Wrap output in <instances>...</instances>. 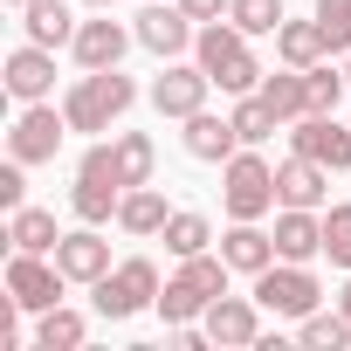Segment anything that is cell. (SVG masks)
Returning a JSON list of instances; mask_svg holds the SVG:
<instances>
[{"label":"cell","mask_w":351,"mask_h":351,"mask_svg":"<svg viewBox=\"0 0 351 351\" xmlns=\"http://www.w3.org/2000/svg\"><path fill=\"white\" fill-rule=\"evenodd\" d=\"M248 42H255V35H241L234 21H200V35H193V62L214 76V90H228V97L262 90V62H255Z\"/></svg>","instance_id":"6da1fadb"},{"label":"cell","mask_w":351,"mask_h":351,"mask_svg":"<svg viewBox=\"0 0 351 351\" xmlns=\"http://www.w3.org/2000/svg\"><path fill=\"white\" fill-rule=\"evenodd\" d=\"M228 255H186L180 262V276H165V289H158V317L180 330V324H200L207 317V303L214 296H228Z\"/></svg>","instance_id":"7a4b0ae2"},{"label":"cell","mask_w":351,"mask_h":351,"mask_svg":"<svg viewBox=\"0 0 351 351\" xmlns=\"http://www.w3.org/2000/svg\"><path fill=\"white\" fill-rule=\"evenodd\" d=\"M131 104H138V83H131L124 69H83V76L69 83V97H62L69 131H110Z\"/></svg>","instance_id":"3957f363"},{"label":"cell","mask_w":351,"mask_h":351,"mask_svg":"<svg viewBox=\"0 0 351 351\" xmlns=\"http://www.w3.org/2000/svg\"><path fill=\"white\" fill-rule=\"evenodd\" d=\"M158 262L152 255H131V262H117L110 276H97L90 282V303H97V317L104 324H124V317H138V310H158Z\"/></svg>","instance_id":"277c9868"},{"label":"cell","mask_w":351,"mask_h":351,"mask_svg":"<svg viewBox=\"0 0 351 351\" xmlns=\"http://www.w3.org/2000/svg\"><path fill=\"white\" fill-rule=\"evenodd\" d=\"M221 207H228V221H262V214L282 207V200H276V165H269L255 145H241V152L221 165Z\"/></svg>","instance_id":"5b68a950"},{"label":"cell","mask_w":351,"mask_h":351,"mask_svg":"<svg viewBox=\"0 0 351 351\" xmlns=\"http://www.w3.org/2000/svg\"><path fill=\"white\" fill-rule=\"evenodd\" d=\"M255 303L276 310V317H296V324H303L310 310H324V282L310 276V262H282V255H276V262L255 276Z\"/></svg>","instance_id":"8992f818"},{"label":"cell","mask_w":351,"mask_h":351,"mask_svg":"<svg viewBox=\"0 0 351 351\" xmlns=\"http://www.w3.org/2000/svg\"><path fill=\"white\" fill-rule=\"evenodd\" d=\"M62 289H69V276H62V262H56V255H28V248H14V255H8V296H14L28 317L56 310V303H62Z\"/></svg>","instance_id":"52a82bcc"},{"label":"cell","mask_w":351,"mask_h":351,"mask_svg":"<svg viewBox=\"0 0 351 351\" xmlns=\"http://www.w3.org/2000/svg\"><path fill=\"white\" fill-rule=\"evenodd\" d=\"M62 131H69V110H56V104H21V117H14V131H8V158L49 165V158L62 152Z\"/></svg>","instance_id":"ba28073f"},{"label":"cell","mask_w":351,"mask_h":351,"mask_svg":"<svg viewBox=\"0 0 351 351\" xmlns=\"http://www.w3.org/2000/svg\"><path fill=\"white\" fill-rule=\"evenodd\" d=\"M289 145H296L303 158L330 165V172H351V117H337V110H310V117H296V124H289Z\"/></svg>","instance_id":"9c48e42d"},{"label":"cell","mask_w":351,"mask_h":351,"mask_svg":"<svg viewBox=\"0 0 351 351\" xmlns=\"http://www.w3.org/2000/svg\"><path fill=\"white\" fill-rule=\"evenodd\" d=\"M207 90H214V76H207L200 62H180V56H172V62L158 69V83H152V110L186 124L193 110H207Z\"/></svg>","instance_id":"30bf717a"},{"label":"cell","mask_w":351,"mask_h":351,"mask_svg":"<svg viewBox=\"0 0 351 351\" xmlns=\"http://www.w3.org/2000/svg\"><path fill=\"white\" fill-rule=\"evenodd\" d=\"M193 35H200V21L180 8V0H172V8H165V0H145V14H138V49H152V56H186L193 49Z\"/></svg>","instance_id":"8fae6325"},{"label":"cell","mask_w":351,"mask_h":351,"mask_svg":"<svg viewBox=\"0 0 351 351\" xmlns=\"http://www.w3.org/2000/svg\"><path fill=\"white\" fill-rule=\"evenodd\" d=\"M0 83H8L14 104H49V97H56V49L21 42V49L8 56V69H0Z\"/></svg>","instance_id":"7c38bea8"},{"label":"cell","mask_w":351,"mask_h":351,"mask_svg":"<svg viewBox=\"0 0 351 351\" xmlns=\"http://www.w3.org/2000/svg\"><path fill=\"white\" fill-rule=\"evenodd\" d=\"M131 42H138V28H124V21H110V8H97V21L76 28L69 56H76V69H117Z\"/></svg>","instance_id":"4fadbf2b"},{"label":"cell","mask_w":351,"mask_h":351,"mask_svg":"<svg viewBox=\"0 0 351 351\" xmlns=\"http://www.w3.org/2000/svg\"><path fill=\"white\" fill-rule=\"evenodd\" d=\"M56 262H62V276H69V282H83V289H90L97 276H110V241L83 221V228H69V234L56 241Z\"/></svg>","instance_id":"5bb4252c"},{"label":"cell","mask_w":351,"mask_h":351,"mask_svg":"<svg viewBox=\"0 0 351 351\" xmlns=\"http://www.w3.org/2000/svg\"><path fill=\"white\" fill-rule=\"evenodd\" d=\"M200 324H207L214 344H255L262 337V303H255V289L248 296H214Z\"/></svg>","instance_id":"9a60e30c"},{"label":"cell","mask_w":351,"mask_h":351,"mask_svg":"<svg viewBox=\"0 0 351 351\" xmlns=\"http://www.w3.org/2000/svg\"><path fill=\"white\" fill-rule=\"evenodd\" d=\"M117 207H124V186L110 180V172H97V165H76L69 214H76V221H90V228H104V221H117Z\"/></svg>","instance_id":"2e32d148"},{"label":"cell","mask_w":351,"mask_h":351,"mask_svg":"<svg viewBox=\"0 0 351 351\" xmlns=\"http://www.w3.org/2000/svg\"><path fill=\"white\" fill-rule=\"evenodd\" d=\"M269 234H276V255L282 262H317L324 255V214L317 207H282Z\"/></svg>","instance_id":"e0dca14e"},{"label":"cell","mask_w":351,"mask_h":351,"mask_svg":"<svg viewBox=\"0 0 351 351\" xmlns=\"http://www.w3.org/2000/svg\"><path fill=\"white\" fill-rule=\"evenodd\" d=\"M324 186H330V165H317V158H303V152H289V158L276 165V200H282V207H317V214H324Z\"/></svg>","instance_id":"ac0fdd59"},{"label":"cell","mask_w":351,"mask_h":351,"mask_svg":"<svg viewBox=\"0 0 351 351\" xmlns=\"http://www.w3.org/2000/svg\"><path fill=\"white\" fill-rule=\"evenodd\" d=\"M186 152H193L200 165H228V158L241 152V131H234V117L193 110V117H186Z\"/></svg>","instance_id":"d6986e66"},{"label":"cell","mask_w":351,"mask_h":351,"mask_svg":"<svg viewBox=\"0 0 351 351\" xmlns=\"http://www.w3.org/2000/svg\"><path fill=\"white\" fill-rule=\"evenodd\" d=\"M221 255H228L234 276H262V269L276 262V234H269L262 221H234V228L221 234Z\"/></svg>","instance_id":"ffe728a7"},{"label":"cell","mask_w":351,"mask_h":351,"mask_svg":"<svg viewBox=\"0 0 351 351\" xmlns=\"http://www.w3.org/2000/svg\"><path fill=\"white\" fill-rule=\"evenodd\" d=\"M165 221H172V207H165V193H158V186H131V193H124V207H117V228H124L131 241L165 234Z\"/></svg>","instance_id":"44dd1931"},{"label":"cell","mask_w":351,"mask_h":351,"mask_svg":"<svg viewBox=\"0 0 351 351\" xmlns=\"http://www.w3.org/2000/svg\"><path fill=\"white\" fill-rule=\"evenodd\" d=\"M152 165H158V152H152L145 131H117V138H110V172L124 180V193H131V186H152Z\"/></svg>","instance_id":"7402d4cb"},{"label":"cell","mask_w":351,"mask_h":351,"mask_svg":"<svg viewBox=\"0 0 351 351\" xmlns=\"http://www.w3.org/2000/svg\"><path fill=\"white\" fill-rule=\"evenodd\" d=\"M21 28H28V42H42V49H69L83 21H69L62 0H28V8H21Z\"/></svg>","instance_id":"603a6c76"},{"label":"cell","mask_w":351,"mask_h":351,"mask_svg":"<svg viewBox=\"0 0 351 351\" xmlns=\"http://www.w3.org/2000/svg\"><path fill=\"white\" fill-rule=\"evenodd\" d=\"M35 344H42V351H83V344H90V317L69 310V303H56V310L35 317Z\"/></svg>","instance_id":"cb8c5ba5"},{"label":"cell","mask_w":351,"mask_h":351,"mask_svg":"<svg viewBox=\"0 0 351 351\" xmlns=\"http://www.w3.org/2000/svg\"><path fill=\"white\" fill-rule=\"evenodd\" d=\"M276 56H282L289 69H317V62L330 56V49H324V28H317V14H310V21H282V28H276Z\"/></svg>","instance_id":"d4e9b609"},{"label":"cell","mask_w":351,"mask_h":351,"mask_svg":"<svg viewBox=\"0 0 351 351\" xmlns=\"http://www.w3.org/2000/svg\"><path fill=\"white\" fill-rule=\"evenodd\" d=\"M8 241H14V248H28V255H56L62 228H56V214H49V207H14V214H8Z\"/></svg>","instance_id":"484cf974"},{"label":"cell","mask_w":351,"mask_h":351,"mask_svg":"<svg viewBox=\"0 0 351 351\" xmlns=\"http://www.w3.org/2000/svg\"><path fill=\"white\" fill-rule=\"evenodd\" d=\"M262 97H269V110H276L282 124L310 117V69H282V76H262Z\"/></svg>","instance_id":"4316f807"},{"label":"cell","mask_w":351,"mask_h":351,"mask_svg":"<svg viewBox=\"0 0 351 351\" xmlns=\"http://www.w3.org/2000/svg\"><path fill=\"white\" fill-rule=\"evenodd\" d=\"M158 241H165L172 255H180V262H186V255H207V241H214V221H207V214H193V207H172V221H165V234H158Z\"/></svg>","instance_id":"83f0119b"},{"label":"cell","mask_w":351,"mask_h":351,"mask_svg":"<svg viewBox=\"0 0 351 351\" xmlns=\"http://www.w3.org/2000/svg\"><path fill=\"white\" fill-rule=\"evenodd\" d=\"M228 117H234V131H241V145H269L276 131H289V124H282V117L269 110V97H262V90H248V97H241V104H234Z\"/></svg>","instance_id":"f1b7e54d"},{"label":"cell","mask_w":351,"mask_h":351,"mask_svg":"<svg viewBox=\"0 0 351 351\" xmlns=\"http://www.w3.org/2000/svg\"><path fill=\"white\" fill-rule=\"evenodd\" d=\"M296 337H303V351H344L351 344V317L344 310H310L296 324Z\"/></svg>","instance_id":"f546056e"},{"label":"cell","mask_w":351,"mask_h":351,"mask_svg":"<svg viewBox=\"0 0 351 351\" xmlns=\"http://www.w3.org/2000/svg\"><path fill=\"white\" fill-rule=\"evenodd\" d=\"M324 255H330V269L351 276V200L324 207Z\"/></svg>","instance_id":"4dcf8cb0"},{"label":"cell","mask_w":351,"mask_h":351,"mask_svg":"<svg viewBox=\"0 0 351 351\" xmlns=\"http://www.w3.org/2000/svg\"><path fill=\"white\" fill-rule=\"evenodd\" d=\"M228 21H234L241 35H276L289 14H282V0H234V8H228Z\"/></svg>","instance_id":"1f68e13d"},{"label":"cell","mask_w":351,"mask_h":351,"mask_svg":"<svg viewBox=\"0 0 351 351\" xmlns=\"http://www.w3.org/2000/svg\"><path fill=\"white\" fill-rule=\"evenodd\" d=\"M317 28H324V49L344 56L351 49V0H317Z\"/></svg>","instance_id":"d6a6232c"},{"label":"cell","mask_w":351,"mask_h":351,"mask_svg":"<svg viewBox=\"0 0 351 351\" xmlns=\"http://www.w3.org/2000/svg\"><path fill=\"white\" fill-rule=\"evenodd\" d=\"M344 90H351V76H344V69H330V62H317V69H310V110H337V104H344Z\"/></svg>","instance_id":"836d02e7"},{"label":"cell","mask_w":351,"mask_h":351,"mask_svg":"<svg viewBox=\"0 0 351 351\" xmlns=\"http://www.w3.org/2000/svg\"><path fill=\"white\" fill-rule=\"evenodd\" d=\"M21 172H28L21 158L0 165V207H8V214H14V207H28V180H21Z\"/></svg>","instance_id":"e575fe53"},{"label":"cell","mask_w":351,"mask_h":351,"mask_svg":"<svg viewBox=\"0 0 351 351\" xmlns=\"http://www.w3.org/2000/svg\"><path fill=\"white\" fill-rule=\"evenodd\" d=\"M180 8H186L193 21H228V8H234V0H180Z\"/></svg>","instance_id":"d590c367"},{"label":"cell","mask_w":351,"mask_h":351,"mask_svg":"<svg viewBox=\"0 0 351 351\" xmlns=\"http://www.w3.org/2000/svg\"><path fill=\"white\" fill-rule=\"evenodd\" d=\"M337 310H344V317H351V276H344V296H337Z\"/></svg>","instance_id":"8d00e7d4"},{"label":"cell","mask_w":351,"mask_h":351,"mask_svg":"<svg viewBox=\"0 0 351 351\" xmlns=\"http://www.w3.org/2000/svg\"><path fill=\"white\" fill-rule=\"evenodd\" d=\"M83 8H110V0H83Z\"/></svg>","instance_id":"74e56055"},{"label":"cell","mask_w":351,"mask_h":351,"mask_svg":"<svg viewBox=\"0 0 351 351\" xmlns=\"http://www.w3.org/2000/svg\"><path fill=\"white\" fill-rule=\"evenodd\" d=\"M344 76H351V49H344Z\"/></svg>","instance_id":"f35d334b"},{"label":"cell","mask_w":351,"mask_h":351,"mask_svg":"<svg viewBox=\"0 0 351 351\" xmlns=\"http://www.w3.org/2000/svg\"><path fill=\"white\" fill-rule=\"evenodd\" d=\"M8 8H28V0H8Z\"/></svg>","instance_id":"ab89813d"}]
</instances>
